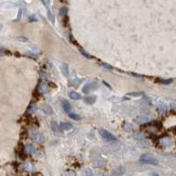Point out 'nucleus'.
I'll return each mask as SVG.
<instances>
[{
  "mask_svg": "<svg viewBox=\"0 0 176 176\" xmlns=\"http://www.w3.org/2000/svg\"><path fill=\"white\" fill-rule=\"evenodd\" d=\"M32 137L37 142H43L44 141V137L41 134H40V133H33V135H32Z\"/></svg>",
  "mask_w": 176,
  "mask_h": 176,
  "instance_id": "6",
  "label": "nucleus"
},
{
  "mask_svg": "<svg viewBox=\"0 0 176 176\" xmlns=\"http://www.w3.org/2000/svg\"><path fill=\"white\" fill-rule=\"evenodd\" d=\"M95 100H96V97H95V96L88 97V98H85V102L87 103V104H89V105L93 104V103L95 102Z\"/></svg>",
  "mask_w": 176,
  "mask_h": 176,
  "instance_id": "9",
  "label": "nucleus"
},
{
  "mask_svg": "<svg viewBox=\"0 0 176 176\" xmlns=\"http://www.w3.org/2000/svg\"><path fill=\"white\" fill-rule=\"evenodd\" d=\"M103 83H104V84L106 85H107V86L108 87V88H111V86H110V85H108V84H107V83H106V82H105V81H103Z\"/></svg>",
  "mask_w": 176,
  "mask_h": 176,
  "instance_id": "16",
  "label": "nucleus"
},
{
  "mask_svg": "<svg viewBox=\"0 0 176 176\" xmlns=\"http://www.w3.org/2000/svg\"><path fill=\"white\" fill-rule=\"evenodd\" d=\"M69 96L71 99H72V100H78V99L81 98V95L78 94V93H77L76 92H71Z\"/></svg>",
  "mask_w": 176,
  "mask_h": 176,
  "instance_id": "8",
  "label": "nucleus"
},
{
  "mask_svg": "<svg viewBox=\"0 0 176 176\" xmlns=\"http://www.w3.org/2000/svg\"><path fill=\"white\" fill-rule=\"evenodd\" d=\"M67 11H68V9H67L66 7H63V8H61V10H60V15L61 16H64L65 14H66V13H67Z\"/></svg>",
  "mask_w": 176,
  "mask_h": 176,
  "instance_id": "12",
  "label": "nucleus"
},
{
  "mask_svg": "<svg viewBox=\"0 0 176 176\" xmlns=\"http://www.w3.org/2000/svg\"><path fill=\"white\" fill-rule=\"evenodd\" d=\"M68 115H69V117H71L72 119V120H80L81 119V117L79 116L78 115H77V114H75V113H70V114H68Z\"/></svg>",
  "mask_w": 176,
  "mask_h": 176,
  "instance_id": "10",
  "label": "nucleus"
},
{
  "mask_svg": "<svg viewBox=\"0 0 176 176\" xmlns=\"http://www.w3.org/2000/svg\"><path fill=\"white\" fill-rule=\"evenodd\" d=\"M62 104H63V107H64V111L67 113V114H70V113H72V105L70 104L69 101H67V100H63L62 101Z\"/></svg>",
  "mask_w": 176,
  "mask_h": 176,
  "instance_id": "4",
  "label": "nucleus"
},
{
  "mask_svg": "<svg viewBox=\"0 0 176 176\" xmlns=\"http://www.w3.org/2000/svg\"><path fill=\"white\" fill-rule=\"evenodd\" d=\"M123 172H124V168L123 167H118V168L115 169L114 174L115 175H120V174H123Z\"/></svg>",
  "mask_w": 176,
  "mask_h": 176,
  "instance_id": "11",
  "label": "nucleus"
},
{
  "mask_svg": "<svg viewBox=\"0 0 176 176\" xmlns=\"http://www.w3.org/2000/svg\"><path fill=\"white\" fill-rule=\"evenodd\" d=\"M99 133L101 136V137H103L105 140L108 141V142H116L117 141V138L115 137L113 134H111L109 131H107V130L101 129V130H99Z\"/></svg>",
  "mask_w": 176,
  "mask_h": 176,
  "instance_id": "1",
  "label": "nucleus"
},
{
  "mask_svg": "<svg viewBox=\"0 0 176 176\" xmlns=\"http://www.w3.org/2000/svg\"><path fill=\"white\" fill-rule=\"evenodd\" d=\"M60 128L63 131H68L72 129V125L70 123H62L60 124Z\"/></svg>",
  "mask_w": 176,
  "mask_h": 176,
  "instance_id": "5",
  "label": "nucleus"
},
{
  "mask_svg": "<svg viewBox=\"0 0 176 176\" xmlns=\"http://www.w3.org/2000/svg\"><path fill=\"white\" fill-rule=\"evenodd\" d=\"M173 82V79H167V80H162L161 81V83H163V84H170V83H172Z\"/></svg>",
  "mask_w": 176,
  "mask_h": 176,
  "instance_id": "15",
  "label": "nucleus"
},
{
  "mask_svg": "<svg viewBox=\"0 0 176 176\" xmlns=\"http://www.w3.org/2000/svg\"><path fill=\"white\" fill-rule=\"evenodd\" d=\"M80 52H81V54L83 55V56H85L86 58H88V59H92V56H91L90 55H88L87 53H85V52H84V51L82 50V49H80Z\"/></svg>",
  "mask_w": 176,
  "mask_h": 176,
  "instance_id": "14",
  "label": "nucleus"
},
{
  "mask_svg": "<svg viewBox=\"0 0 176 176\" xmlns=\"http://www.w3.org/2000/svg\"><path fill=\"white\" fill-rule=\"evenodd\" d=\"M152 176H159V175H158V174H153Z\"/></svg>",
  "mask_w": 176,
  "mask_h": 176,
  "instance_id": "17",
  "label": "nucleus"
},
{
  "mask_svg": "<svg viewBox=\"0 0 176 176\" xmlns=\"http://www.w3.org/2000/svg\"><path fill=\"white\" fill-rule=\"evenodd\" d=\"M98 88V85L96 83H89V84H86L83 88V92H85V93H88L91 91H93V90H96Z\"/></svg>",
  "mask_w": 176,
  "mask_h": 176,
  "instance_id": "3",
  "label": "nucleus"
},
{
  "mask_svg": "<svg viewBox=\"0 0 176 176\" xmlns=\"http://www.w3.org/2000/svg\"><path fill=\"white\" fill-rule=\"evenodd\" d=\"M139 160H140V162H142V163H143V164H149V165H153V166L158 165V161H157V159H155V158H153V157H151V156L146 155V154L142 156V157L139 158Z\"/></svg>",
  "mask_w": 176,
  "mask_h": 176,
  "instance_id": "2",
  "label": "nucleus"
},
{
  "mask_svg": "<svg viewBox=\"0 0 176 176\" xmlns=\"http://www.w3.org/2000/svg\"><path fill=\"white\" fill-rule=\"evenodd\" d=\"M143 94L142 92H130V93H128V96H134V97H138V96H141Z\"/></svg>",
  "mask_w": 176,
  "mask_h": 176,
  "instance_id": "13",
  "label": "nucleus"
},
{
  "mask_svg": "<svg viewBox=\"0 0 176 176\" xmlns=\"http://www.w3.org/2000/svg\"><path fill=\"white\" fill-rule=\"evenodd\" d=\"M42 110L46 114H48V115H51L53 113V109H52V107L49 105H44V106H42Z\"/></svg>",
  "mask_w": 176,
  "mask_h": 176,
  "instance_id": "7",
  "label": "nucleus"
}]
</instances>
